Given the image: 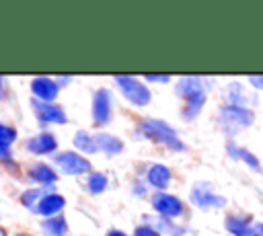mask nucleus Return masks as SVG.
I'll return each instance as SVG.
<instances>
[{"label":"nucleus","mask_w":263,"mask_h":236,"mask_svg":"<svg viewBox=\"0 0 263 236\" xmlns=\"http://www.w3.org/2000/svg\"><path fill=\"white\" fill-rule=\"evenodd\" d=\"M205 80L201 76H183L179 78L175 90L177 94L183 99V109H181V117L185 121H191L199 115V111L205 105V90L208 84H203Z\"/></svg>","instance_id":"f257e3e1"},{"label":"nucleus","mask_w":263,"mask_h":236,"mask_svg":"<svg viewBox=\"0 0 263 236\" xmlns=\"http://www.w3.org/2000/svg\"><path fill=\"white\" fill-rule=\"evenodd\" d=\"M136 135L144 137V140H150V142H156V144H162L173 152H183L185 150V144L181 142L177 131L160 119H150V117L140 119V123L136 127Z\"/></svg>","instance_id":"f03ea898"},{"label":"nucleus","mask_w":263,"mask_h":236,"mask_svg":"<svg viewBox=\"0 0 263 236\" xmlns=\"http://www.w3.org/2000/svg\"><path fill=\"white\" fill-rule=\"evenodd\" d=\"M253 121H255V115H253L251 109H238V107H228V105H224V107H220V111H218V127H220L222 133L228 135V137H232V135H236L240 129L253 125Z\"/></svg>","instance_id":"7ed1b4c3"},{"label":"nucleus","mask_w":263,"mask_h":236,"mask_svg":"<svg viewBox=\"0 0 263 236\" xmlns=\"http://www.w3.org/2000/svg\"><path fill=\"white\" fill-rule=\"evenodd\" d=\"M189 199L199 209H222L226 205V197L216 193V189H214V185L210 181L195 183L191 187V191H189Z\"/></svg>","instance_id":"20e7f679"},{"label":"nucleus","mask_w":263,"mask_h":236,"mask_svg":"<svg viewBox=\"0 0 263 236\" xmlns=\"http://www.w3.org/2000/svg\"><path fill=\"white\" fill-rule=\"evenodd\" d=\"M113 82L117 84V88L121 90V94L132 103V105H136V107H146L148 103H150V99H152V94H150V90L146 88V84H142L138 78H134V76H115L113 78Z\"/></svg>","instance_id":"39448f33"},{"label":"nucleus","mask_w":263,"mask_h":236,"mask_svg":"<svg viewBox=\"0 0 263 236\" xmlns=\"http://www.w3.org/2000/svg\"><path fill=\"white\" fill-rule=\"evenodd\" d=\"M222 99L228 107H238V109H251L253 105H257V94L240 82H228L222 90Z\"/></svg>","instance_id":"423d86ee"},{"label":"nucleus","mask_w":263,"mask_h":236,"mask_svg":"<svg viewBox=\"0 0 263 236\" xmlns=\"http://www.w3.org/2000/svg\"><path fill=\"white\" fill-rule=\"evenodd\" d=\"M53 164H55L64 174H72V176L90 172V162H88V158H84L82 154L72 152V150L53 154Z\"/></svg>","instance_id":"0eeeda50"},{"label":"nucleus","mask_w":263,"mask_h":236,"mask_svg":"<svg viewBox=\"0 0 263 236\" xmlns=\"http://www.w3.org/2000/svg\"><path fill=\"white\" fill-rule=\"evenodd\" d=\"M224 226L232 236H263V222H257L251 215H226Z\"/></svg>","instance_id":"6e6552de"},{"label":"nucleus","mask_w":263,"mask_h":236,"mask_svg":"<svg viewBox=\"0 0 263 236\" xmlns=\"http://www.w3.org/2000/svg\"><path fill=\"white\" fill-rule=\"evenodd\" d=\"M31 109H33V113H35L39 123H53V125L68 123L66 111L58 103H43V101L31 99Z\"/></svg>","instance_id":"1a4fd4ad"},{"label":"nucleus","mask_w":263,"mask_h":236,"mask_svg":"<svg viewBox=\"0 0 263 236\" xmlns=\"http://www.w3.org/2000/svg\"><path fill=\"white\" fill-rule=\"evenodd\" d=\"M113 115V96L109 88H99L92 94V121L97 125H107Z\"/></svg>","instance_id":"9d476101"},{"label":"nucleus","mask_w":263,"mask_h":236,"mask_svg":"<svg viewBox=\"0 0 263 236\" xmlns=\"http://www.w3.org/2000/svg\"><path fill=\"white\" fill-rule=\"evenodd\" d=\"M152 207L162 215V218H168V220H175L183 213V201L177 199L175 195L171 193H164V191H156L150 199Z\"/></svg>","instance_id":"9b49d317"},{"label":"nucleus","mask_w":263,"mask_h":236,"mask_svg":"<svg viewBox=\"0 0 263 236\" xmlns=\"http://www.w3.org/2000/svg\"><path fill=\"white\" fill-rule=\"evenodd\" d=\"M31 92H33V99L37 101H43V103H53L58 99V92H60V86L53 78L49 76H35L31 80Z\"/></svg>","instance_id":"f8f14e48"},{"label":"nucleus","mask_w":263,"mask_h":236,"mask_svg":"<svg viewBox=\"0 0 263 236\" xmlns=\"http://www.w3.org/2000/svg\"><path fill=\"white\" fill-rule=\"evenodd\" d=\"M23 146H25L27 152H31V154H35V156H45V154H53V152L58 150V140H55L53 133L41 131V133H37V135H33V137L25 140Z\"/></svg>","instance_id":"ddd939ff"},{"label":"nucleus","mask_w":263,"mask_h":236,"mask_svg":"<svg viewBox=\"0 0 263 236\" xmlns=\"http://www.w3.org/2000/svg\"><path fill=\"white\" fill-rule=\"evenodd\" d=\"M27 176L33 181V183H37V185H41V187H53V183L58 181V172L49 166V164H45V162H33V164H29V168H27Z\"/></svg>","instance_id":"4468645a"},{"label":"nucleus","mask_w":263,"mask_h":236,"mask_svg":"<svg viewBox=\"0 0 263 236\" xmlns=\"http://www.w3.org/2000/svg\"><path fill=\"white\" fill-rule=\"evenodd\" d=\"M64 207H66V199H64L60 193L47 191V193L41 197V201H39V205H37L35 213H37V215H43V218L47 220V218L60 215V211H62Z\"/></svg>","instance_id":"2eb2a0df"},{"label":"nucleus","mask_w":263,"mask_h":236,"mask_svg":"<svg viewBox=\"0 0 263 236\" xmlns=\"http://www.w3.org/2000/svg\"><path fill=\"white\" fill-rule=\"evenodd\" d=\"M171 179H173V172H171L168 166H164V164H148V168H146V185H150V187H154L158 191H164L168 187Z\"/></svg>","instance_id":"dca6fc26"},{"label":"nucleus","mask_w":263,"mask_h":236,"mask_svg":"<svg viewBox=\"0 0 263 236\" xmlns=\"http://www.w3.org/2000/svg\"><path fill=\"white\" fill-rule=\"evenodd\" d=\"M144 224L152 226L158 234L164 232V234H168V236H185V230H183V228L175 226L173 220L162 218V215H144Z\"/></svg>","instance_id":"f3484780"},{"label":"nucleus","mask_w":263,"mask_h":236,"mask_svg":"<svg viewBox=\"0 0 263 236\" xmlns=\"http://www.w3.org/2000/svg\"><path fill=\"white\" fill-rule=\"evenodd\" d=\"M226 152H228V156H232L234 160L245 162L249 168H253V170H261V162H259V158H257L253 152H249L247 148L236 146L234 142H228V144H226Z\"/></svg>","instance_id":"a211bd4d"},{"label":"nucleus","mask_w":263,"mask_h":236,"mask_svg":"<svg viewBox=\"0 0 263 236\" xmlns=\"http://www.w3.org/2000/svg\"><path fill=\"white\" fill-rule=\"evenodd\" d=\"M95 142H97V148L101 152H105L107 156H115V154H119L123 150V142L119 137L111 135V133H103V131L95 133Z\"/></svg>","instance_id":"6ab92c4d"},{"label":"nucleus","mask_w":263,"mask_h":236,"mask_svg":"<svg viewBox=\"0 0 263 236\" xmlns=\"http://www.w3.org/2000/svg\"><path fill=\"white\" fill-rule=\"evenodd\" d=\"M41 230L45 236H68V222L64 215H53L41 222Z\"/></svg>","instance_id":"aec40b11"},{"label":"nucleus","mask_w":263,"mask_h":236,"mask_svg":"<svg viewBox=\"0 0 263 236\" xmlns=\"http://www.w3.org/2000/svg\"><path fill=\"white\" fill-rule=\"evenodd\" d=\"M74 146H76V150H80V152H84V154H95V152H99L97 142H95V135H90V133L84 131V129H80V131L74 133Z\"/></svg>","instance_id":"412c9836"},{"label":"nucleus","mask_w":263,"mask_h":236,"mask_svg":"<svg viewBox=\"0 0 263 236\" xmlns=\"http://www.w3.org/2000/svg\"><path fill=\"white\" fill-rule=\"evenodd\" d=\"M107 183H109V179L105 172H90L84 181V187L90 195H101L107 189Z\"/></svg>","instance_id":"4be33fe9"},{"label":"nucleus","mask_w":263,"mask_h":236,"mask_svg":"<svg viewBox=\"0 0 263 236\" xmlns=\"http://www.w3.org/2000/svg\"><path fill=\"white\" fill-rule=\"evenodd\" d=\"M45 193H47L45 189L35 187V189H27V191H23L18 199H21V203H23L27 209L35 211V209H37V205H39V201H41V197H43Z\"/></svg>","instance_id":"5701e85b"},{"label":"nucleus","mask_w":263,"mask_h":236,"mask_svg":"<svg viewBox=\"0 0 263 236\" xmlns=\"http://www.w3.org/2000/svg\"><path fill=\"white\" fill-rule=\"evenodd\" d=\"M0 162H2L10 172H18V166H16V160H14V156H12L10 146H6V144H2V142H0Z\"/></svg>","instance_id":"b1692460"},{"label":"nucleus","mask_w":263,"mask_h":236,"mask_svg":"<svg viewBox=\"0 0 263 236\" xmlns=\"http://www.w3.org/2000/svg\"><path fill=\"white\" fill-rule=\"evenodd\" d=\"M16 129L12 127V125H8V123H2L0 121V142L2 144H6V146H12L14 144V140H16Z\"/></svg>","instance_id":"393cba45"},{"label":"nucleus","mask_w":263,"mask_h":236,"mask_svg":"<svg viewBox=\"0 0 263 236\" xmlns=\"http://www.w3.org/2000/svg\"><path fill=\"white\" fill-rule=\"evenodd\" d=\"M134 236H160L152 226H148V224H142V226H138L136 230H134Z\"/></svg>","instance_id":"a878e982"},{"label":"nucleus","mask_w":263,"mask_h":236,"mask_svg":"<svg viewBox=\"0 0 263 236\" xmlns=\"http://www.w3.org/2000/svg\"><path fill=\"white\" fill-rule=\"evenodd\" d=\"M146 191H148V185H146V183H142V181H136V183L132 185V193H134L136 197H144V195H146Z\"/></svg>","instance_id":"bb28decb"},{"label":"nucleus","mask_w":263,"mask_h":236,"mask_svg":"<svg viewBox=\"0 0 263 236\" xmlns=\"http://www.w3.org/2000/svg\"><path fill=\"white\" fill-rule=\"evenodd\" d=\"M144 78H146V82H168L171 80L168 74H146Z\"/></svg>","instance_id":"cd10ccee"},{"label":"nucleus","mask_w":263,"mask_h":236,"mask_svg":"<svg viewBox=\"0 0 263 236\" xmlns=\"http://www.w3.org/2000/svg\"><path fill=\"white\" fill-rule=\"evenodd\" d=\"M249 84H251L253 88H257V90H261V88H263V76H257V74H251V76H249Z\"/></svg>","instance_id":"c85d7f7f"},{"label":"nucleus","mask_w":263,"mask_h":236,"mask_svg":"<svg viewBox=\"0 0 263 236\" xmlns=\"http://www.w3.org/2000/svg\"><path fill=\"white\" fill-rule=\"evenodd\" d=\"M107 236H127V234H125V232H121V230H115V228H113V230H109V232H107Z\"/></svg>","instance_id":"c756f323"},{"label":"nucleus","mask_w":263,"mask_h":236,"mask_svg":"<svg viewBox=\"0 0 263 236\" xmlns=\"http://www.w3.org/2000/svg\"><path fill=\"white\" fill-rule=\"evenodd\" d=\"M4 94H6V84H4V78L0 76V99H4Z\"/></svg>","instance_id":"7c9ffc66"},{"label":"nucleus","mask_w":263,"mask_h":236,"mask_svg":"<svg viewBox=\"0 0 263 236\" xmlns=\"http://www.w3.org/2000/svg\"><path fill=\"white\" fill-rule=\"evenodd\" d=\"M0 236H8V232H6V228H2V226H0Z\"/></svg>","instance_id":"2f4dec72"},{"label":"nucleus","mask_w":263,"mask_h":236,"mask_svg":"<svg viewBox=\"0 0 263 236\" xmlns=\"http://www.w3.org/2000/svg\"><path fill=\"white\" fill-rule=\"evenodd\" d=\"M14 236H29V234H25V232H18V234H14Z\"/></svg>","instance_id":"473e14b6"}]
</instances>
